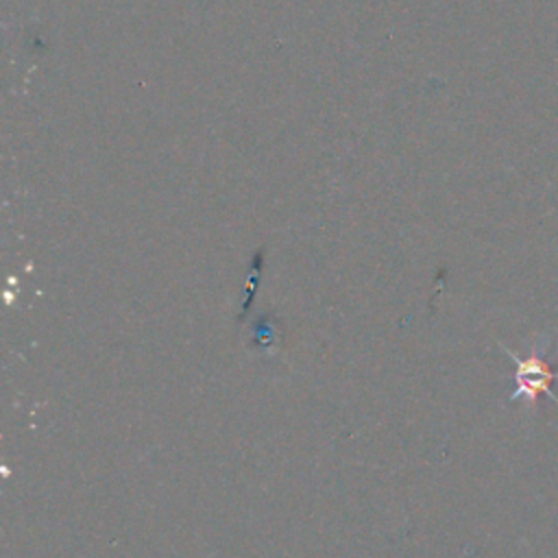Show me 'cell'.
I'll return each mask as SVG.
<instances>
[{
	"label": "cell",
	"mask_w": 558,
	"mask_h": 558,
	"mask_svg": "<svg viewBox=\"0 0 558 558\" xmlns=\"http://www.w3.org/2000/svg\"><path fill=\"white\" fill-rule=\"evenodd\" d=\"M506 353L514 360L517 364V390L512 392V399H519V397H525L527 403H532L536 399L538 392H545V395H551L549 390V381L554 377H558V373H554L551 368H547V364L538 357V355H530L527 360H521L517 357L510 349H506ZM554 397V395H551ZM556 399V397H554Z\"/></svg>",
	"instance_id": "obj_1"
}]
</instances>
